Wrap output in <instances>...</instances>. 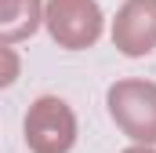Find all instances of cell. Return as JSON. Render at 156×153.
Returning <instances> with one entry per match:
<instances>
[{"label":"cell","mask_w":156,"mask_h":153,"mask_svg":"<svg viewBox=\"0 0 156 153\" xmlns=\"http://www.w3.org/2000/svg\"><path fill=\"white\" fill-rule=\"evenodd\" d=\"M109 102V117L116 120V128L142 142V146H156V84L149 80H116L105 95Z\"/></svg>","instance_id":"cell-1"},{"label":"cell","mask_w":156,"mask_h":153,"mask_svg":"<svg viewBox=\"0 0 156 153\" xmlns=\"http://www.w3.org/2000/svg\"><path fill=\"white\" fill-rule=\"evenodd\" d=\"M26 142L33 153H69L76 142V117L66 99L44 95L26 113Z\"/></svg>","instance_id":"cell-2"},{"label":"cell","mask_w":156,"mask_h":153,"mask_svg":"<svg viewBox=\"0 0 156 153\" xmlns=\"http://www.w3.org/2000/svg\"><path fill=\"white\" fill-rule=\"evenodd\" d=\"M44 22L55 44L69 51H83L102 37V11L94 0H51Z\"/></svg>","instance_id":"cell-3"},{"label":"cell","mask_w":156,"mask_h":153,"mask_svg":"<svg viewBox=\"0 0 156 153\" xmlns=\"http://www.w3.org/2000/svg\"><path fill=\"white\" fill-rule=\"evenodd\" d=\"M113 44L127 58H142L156 47V0H127L113 18Z\"/></svg>","instance_id":"cell-4"},{"label":"cell","mask_w":156,"mask_h":153,"mask_svg":"<svg viewBox=\"0 0 156 153\" xmlns=\"http://www.w3.org/2000/svg\"><path fill=\"white\" fill-rule=\"evenodd\" d=\"M44 22V0H0V37L4 44L26 40Z\"/></svg>","instance_id":"cell-5"},{"label":"cell","mask_w":156,"mask_h":153,"mask_svg":"<svg viewBox=\"0 0 156 153\" xmlns=\"http://www.w3.org/2000/svg\"><path fill=\"white\" fill-rule=\"evenodd\" d=\"M123 153H156V150H149V146H142V142H138V146H131V150H123Z\"/></svg>","instance_id":"cell-6"}]
</instances>
